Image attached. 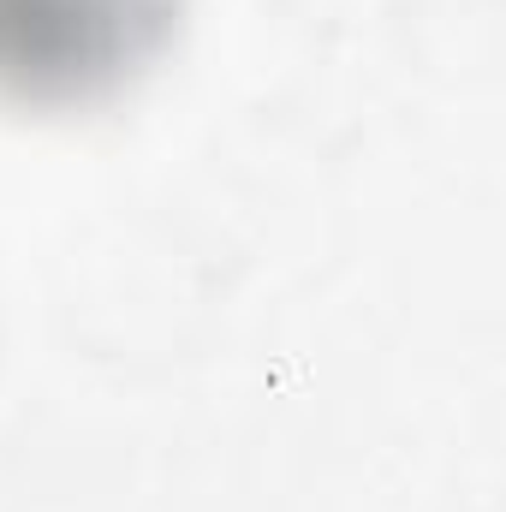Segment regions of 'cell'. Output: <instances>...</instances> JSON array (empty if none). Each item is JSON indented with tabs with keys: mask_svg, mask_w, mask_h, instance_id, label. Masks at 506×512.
<instances>
[{
	"mask_svg": "<svg viewBox=\"0 0 506 512\" xmlns=\"http://www.w3.org/2000/svg\"><path fill=\"white\" fill-rule=\"evenodd\" d=\"M185 0H0V102L78 114L126 96L173 48Z\"/></svg>",
	"mask_w": 506,
	"mask_h": 512,
	"instance_id": "cell-1",
	"label": "cell"
}]
</instances>
